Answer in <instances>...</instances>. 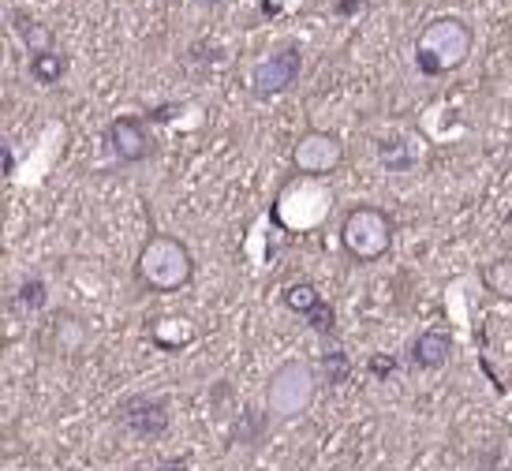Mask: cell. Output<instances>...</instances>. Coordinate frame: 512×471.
Returning a JSON list of instances; mask_svg holds the SVG:
<instances>
[{
  "label": "cell",
  "mask_w": 512,
  "mask_h": 471,
  "mask_svg": "<svg viewBox=\"0 0 512 471\" xmlns=\"http://www.w3.org/2000/svg\"><path fill=\"white\" fill-rule=\"evenodd\" d=\"M318 397V371L307 359H285L277 363L266 382V412L273 419H296Z\"/></svg>",
  "instance_id": "277c9868"
},
{
  "label": "cell",
  "mask_w": 512,
  "mask_h": 471,
  "mask_svg": "<svg viewBox=\"0 0 512 471\" xmlns=\"http://www.w3.org/2000/svg\"><path fill=\"white\" fill-rule=\"evenodd\" d=\"M322 367H326L329 382H344L348 378V359H344V352H326Z\"/></svg>",
  "instance_id": "e0dca14e"
},
{
  "label": "cell",
  "mask_w": 512,
  "mask_h": 471,
  "mask_svg": "<svg viewBox=\"0 0 512 471\" xmlns=\"http://www.w3.org/2000/svg\"><path fill=\"white\" fill-rule=\"evenodd\" d=\"M479 277H483V288L490 296L512 303V255L490 258L483 270H479Z\"/></svg>",
  "instance_id": "7c38bea8"
},
{
  "label": "cell",
  "mask_w": 512,
  "mask_h": 471,
  "mask_svg": "<svg viewBox=\"0 0 512 471\" xmlns=\"http://www.w3.org/2000/svg\"><path fill=\"white\" fill-rule=\"evenodd\" d=\"M393 236H397V225H393V217L385 214L382 206L359 202L341 217V247L344 255L359 262V266H370V262L389 255Z\"/></svg>",
  "instance_id": "3957f363"
},
{
  "label": "cell",
  "mask_w": 512,
  "mask_h": 471,
  "mask_svg": "<svg viewBox=\"0 0 512 471\" xmlns=\"http://www.w3.org/2000/svg\"><path fill=\"white\" fill-rule=\"evenodd\" d=\"M199 4H221V0H199Z\"/></svg>",
  "instance_id": "d6986e66"
},
{
  "label": "cell",
  "mask_w": 512,
  "mask_h": 471,
  "mask_svg": "<svg viewBox=\"0 0 512 471\" xmlns=\"http://www.w3.org/2000/svg\"><path fill=\"white\" fill-rule=\"evenodd\" d=\"M42 344H45V352H53V356H72V352H79L86 344V326L72 311H57L45 322Z\"/></svg>",
  "instance_id": "30bf717a"
},
{
  "label": "cell",
  "mask_w": 512,
  "mask_h": 471,
  "mask_svg": "<svg viewBox=\"0 0 512 471\" xmlns=\"http://www.w3.org/2000/svg\"><path fill=\"white\" fill-rule=\"evenodd\" d=\"M195 277V255L184 240H176L169 232H157L139 247L135 258V281L150 296H172L180 288L191 285Z\"/></svg>",
  "instance_id": "6da1fadb"
},
{
  "label": "cell",
  "mask_w": 512,
  "mask_h": 471,
  "mask_svg": "<svg viewBox=\"0 0 512 471\" xmlns=\"http://www.w3.org/2000/svg\"><path fill=\"white\" fill-rule=\"evenodd\" d=\"M116 423L124 430H131L135 438H143V442H157L169 430V404L161 397L135 393V397H124L116 404Z\"/></svg>",
  "instance_id": "52a82bcc"
},
{
  "label": "cell",
  "mask_w": 512,
  "mask_h": 471,
  "mask_svg": "<svg viewBox=\"0 0 512 471\" xmlns=\"http://www.w3.org/2000/svg\"><path fill=\"white\" fill-rule=\"evenodd\" d=\"M475 49V30L460 15H438L415 38V68L423 75H449L460 72Z\"/></svg>",
  "instance_id": "7a4b0ae2"
},
{
  "label": "cell",
  "mask_w": 512,
  "mask_h": 471,
  "mask_svg": "<svg viewBox=\"0 0 512 471\" xmlns=\"http://www.w3.org/2000/svg\"><path fill=\"white\" fill-rule=\"evenodd\" d=\"M150 341L161 348V352H184L187 344L199 341V329L187 314H165L150 326Z\"/></svg>",
  "instance_id": "8fae6325"
},
{
  "label": "cell",
  "mask_w": 512,
  "mask_h": 471,
  "mask_svg": "<svg viewBox=\"0 0 512 471\" xmlns=\"http://www.w3.org/2000/svg\"><path fill=\"white\" fill-rule=\"evenodd\" d=\"M15 30L23 34V42H27L30 53H45V49H53V30L49 27H38L34 19L15 12Z\"/></svg>",
  "instance_id": "9a60e30c"
},
{
  "label": "cell",
  "mask_w": 512,
  "mask_h": 471,
  "mask_svg": "<svg viewBox=\"0 0 512 471\" xmlns=\"http://www.w3.org/2000/svg\"><path fill=\"white\" fill-rule=\"evenodd\" d=\"M370 371H374V374H393V371H397V359H393V356H374V359H370Z\"/></svg>",
  "instance_id": "ac0fdd59"
},
{
  "label": "cell",
  "mask_w": 512,
  "mask_h": 471,
  "mask_svg": "<svg viewBox=\"0 0 512 471\" xmlns=\"http://www.w3.org/2000/svg\"><path fill=\"white\" fill-rule=\"evenodd\" d=\"M344 165V139L337 131L307 128L292 143V169L299 176H333Z\"/></svg>",
  "instance_id": "5b68a950"
},
{
  "label": "cell",
  "mask_w": 512,
  "mask_h": 471,
  "mask_svg": "<svg viewBox=\"0 0 512 471\" xmlns=\"http://www.w3.org/2000/svg\"><path fill=\"white\" fill-rule=\"evenodd\" d=\"M30 75H34V83L57 86L60 79L68 75V57H64L60 49H45V53H34V57H30Z\"/></svg>",
  "instance_id": "4fadbf2b"
},
{
  "label": "cell",
  "mask_w": 512,
  "mask_h": 471,
  "mask_svg": "<svg viewBox=\"0 0 512 471\" xmlns=\"http://www.w3.org/2000/svg\"><path fill=\"white\" fill-rule=\"evenodd\" d=\"M19 303H23L27 311H42L45 307V285L38 281V277L23 281V288H19Z\"/></svg>",
  "instance_id": "2e32d148"
},
{
  "label": "cell",
  "mask_w": 512,
  "mask_h": 471,
  "mask_svg": "<svg viewBox=\"0 0 512 471\" xmlns=\"http://www.w3.org/2000/svg\"><path fill=\"white\" fill-rule=\"evenodd\" d=\"M322 303H326V300H322L318 285H311V281H296V285L285 288V307H288V311L303 314V318H311Z\"/></svg>",
  "instance_id": "5bb4252c"
},
{
  "label": "cell",
  "mask_w": 512,
  "mask_h": 471,
  "mask_svg": "<svg viewBox=\"0 0 512 471\" xmlns=\"http://www.w3.org/2000/svg\"><path fill=\"white\" fill-rule=\"evenodd\" d=\"M105 143L120 165H143L154 154V135L146 128L143 116H116L105 128Z\"/></svg>",
  "instance_id": "ba28073f"
},
{
  "label": "cell",
  "mask_w": 512,
  "mask_h": 471,
  "mask_svg": "<svg viewBox=\"0 0 512 471\" xmlns=\"http://www.w3.org/2000/svg\"><path fill=\"white\" fill-rule=\"evenodd\" d=\"M453 333L449 329H423L419 337L412 341V352H408V359H412L415 371H441L445 363H449V356H453Z\"/></svg>",
  "instance_id": "9c48e42d"
},
{
  "label": "cell",
  "mask_w": 512,
  "mask_h": 471,
  "mask_svg": "<svg viewBox=\"0 0 512 471\" xmlns=\"http://www.w3.org/2000/svg\"><path fill=\"white\" fill-rule=\"evenodd\" d=\"M299 72H303V53H299L296 45H285V49H277V53H270V57L258 60L255 68H251V94L258 101L281 98V94L292 90Z\"/></svg>",
  "instance_id": "8992f818"
}]
</instances>
